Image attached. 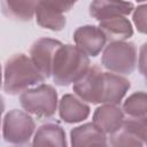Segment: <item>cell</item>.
<instances>
[{"label": "cell", "instance_id": "1", "mask_svg": "<svg viewBox=\"0 0 147 147\" xmlns=\"http://www.w3.org/2000/svg\"><path fill=\"white\" fill-rule=\"evenodd\" d=\"M131 84L129 79L113 72H103L98 65H92L87 72L72 85L75 94L84 102L93 105L121 103Z\"/></svg>", "mask_w": 147, "mask_h": 147}, {"label": "cell", "instance_id": "2", "mask_svg": "<svg viewBox=\"0 0 147 147\" xmlns=\"http://www.w3.org/2000/svg\"><path fill=\"white\" fill-rule=\"evenodd\" d=\"M45 79L30 56L20 53L9 57L5 63L2 90L9 95H17Z\"/></svg>", "mask_w": 147, "mask_h": 147}, {"label": "cell", "instance_id": "3", "mask_svg": "<svg viewBox=\"0 0 147 147\" xmlns=\"http://www.w3.org/2000/svg\"><path fill=\"white\" fill-rule=\"evenodd\" d=\"M90 69V59L76 45L63 44L56 52L52 76L59 86H69L78 82Z\"/></svg>", "mask_w": 147, "mask_h": 147}, {"label": "cell", "instance_id": "4", "mask_svg": "<svg viewBox=\"0 0 147 147\" xmlns=\"http://www.w3.org/2000/svg\"><path fill=\"white\" fill-rule=\"evenodd\" d=\"M22 108L38 118H51L57 109V92L48 84H39L20 95Z\"/></svg>", "mask_w": 147, "mask_h": 147}, {"label": "cell", "instance_id": "5", "mask_svg": "<svg viewBox=\"0 0 147 147\" xmlns=\"http://www.w3.org/2000/svg\"><path fill=\"white\" fill-rule=\"evenodd\" d=\"M101 64L109 72L130 75L137 65V47L131 41L109 42L102 53Z\"/></svg>", "mask_w": 147, "mask_h": 147}, {"label": "cell", "instance_id": "6", "mask_svg": "<svg viewBox=\"0 0 147 147\" xmlns=\"http://www.w3.org/2000/svg\"><path fill=\"white\" fill-rule=\"evenodd\" d=\"M36 130L33 118L23 110H9L2 119V138L13 145L28 144Z\"/></svg>", "mask_w": 147, "mask_h": 147}, {"label": "cell", "instance_id": "7", "mask_svg": "<svg viewBox=\"0 0 147 147\" xmlns=\"http://www.w3.org/2000/svg\"><path fill=\"white\" fill-rule=\"evenodd\" d=\"M75 2L67 1H38L36 21L38 25L52 31H61L65 26L64 13L69 11Z\"/></svg>", "mask_w": 147, "mask_h": 147}, {"label": "cell", "instance_id": "8", "mask_svg": "<svg viewBox=\"0 0 147 147\" xmlns=\"http://www.w3.org/2000/svg\"><path fill=\"white\" fill-rule=\"evenodd\" d=\"M62 45L60 40L52 38H40L32 44L30 48V59L45 78L52 76L55 55Z\"/></svg>", "mask_w": 147, "mask_h": 147}, {"label": "cell", "instance_id": "9", "mask_svg": "<svg viewBox=\"0 0 147 147\" xmlns=\"http://www.w3.org/2000/svg\"><path fill=\"white\" fill-rule=\"evenodd\" d=\"M74 41L75 45L87 56L95 57L105 48L108 40L99 26L87 24L75 30Z\"/></svg>", "mask_w": 147, "mask_h": 147}, {"label": "cell", "instance_id": "10", "mask_svg": "<svg viewBox=\"0 0 147 147\" xmlns=\"http://www.w3.org/2000/svg\"><path fill=\"white\" fill-rule=\"evenodd\" d=\"M124 121L123 109L114 105H102L98 107L92 118V123L106 134H113L121 130Z\"/></svg>", "mask_w": 147, "mask_h": 147}, {"label": "cell", "instance_id": "11", "mask_svg": "<svg viewBox=\"0 0 147 147\" xmlns=\"http://www.w3.org/2000/svg\"><path fill=\"white\" fill-rule=\"evenodd\" d=\"M71 147H105L107 136L93 123H85L74 127L70 131Z\"/></svg>", "mask_w": 147, "mask_h": 147}, {"label": "cell", "instance_id": "12", "mask_svg": "<svg viewBox=\"0 0 147 147\" xmlns=\"http://www.w3.org/2000/svg\"><path fill=\"white\" fill-rule=\"evenodd\" d=\"M90 106L75 94H64L59 101L60 118L68 123H80L90 116Z\"/></svg>", "mask_w": 147, "mask_h": 147}, {"label": "cell", "instance_id": "13", "mask_svg": "<svg viewBox=\"0 0 147 147\" xmlns=\"http://www.w3.org/2000/svg\"><path fill=\"white\" fill-rule=\"evenodd\" d=\"M133 10L134 5L129 1L95 0L90 3V15L99 22L114 17H125Z\"/></svg>", "mask_w": 147, "mask_h": 147}, {"label": "cell", "instance_id": "14", "mask_svg": "<svg viewBox=\"0 0 147 147\" xmlns=\"http://www.w3.org/2000/svg\"><path fill=\"white\" fill-rule=\"evenodd\" d=\"M33 147H68L64 129L57 123L39 126L33 136Z\"/></svg>", "mask_w": 147, "mask_h": 147}, {"label": "cell", "instance_id": "15", "mask_svg": "<svg viewBox=\"0 0 147 147\" xmlns=\"http://www.w3.org/2000/svg\"><path fill=\"white\" fill-rule=\"evenodd\" d=\"M107 37L109 42L126 41L133 36V28L126 17H114L110 20L101 21L98 25Z\"/></svg>", "mask_w": 147, "mask_h": 147}, {"label": "cell", "instance_id": "16", "mask_svg": "<svg viewBox=\"0 0 147 147\" xmlns=\"http://www.w3.org/2000/svg\"><path fill=\"white\" fill-rule=\"evenodd\" d=\"M38 1H14L5 0L1 2L3 15L17 21H30L36 16Z\"/></svg>", "mask_w": 147, "mask_h": 147}, {"label": "cell", "instance_id": "17", "mask_svg": "<svg viewBox=\"0 0 147 147\" xmlns=\"http://www.w3.org/2000/svg\"><path fill=\"white\" fill-rule=\"evenodd\" d=\"M123 111L130 117L147 116V92L138 91L130 94L123 103Z\"/></svg>", "mask_w": 147, "mask_h": 147}, {"label": "cell", "instance_id": "18", "mask_svg": "<svg viewBox=\"0 0 147 147\" xmlns=\"http://www.w3.org/2000/svg\"><path fill=\"white\" fill-rule=\"evenodd\" d=\"M109 141L111 147H142L144 146V144L138 137H136L132 132L127 131L124 127L110 134Z\"/></svg>", "mask_w": 147, "mask_h": 147}, {"label": "cell", "instance_id": "19", "mask_svg": "<svg viewBox=\"0 0 147 147\" xmlns=\"http://www.w3.org/2000/svg\"><path fill=\"white\" fill-rule=\"evenodd\" d=\"M123 127L132 132L138 137L144 145L147 146V116L141 117H130L124 121Z\"/></svg>", "mask_w": 147, "mask_h": 147}, {"label": "cell", "instance_id": "20", "mask_svg": "<svg viewBox=\"0 0 147 147\" xmlns=\"http://www.w3.org/2000/svg\"><path fill=\"white\" fill-rule=\"evenodd\" d=\"M132 21L138 32L147 34V3H141L137 8H134Z\"/></svg>", "mask_w": 147, "mask_h": 147}, {"label": "cell", "instance_id": "21", "mask_svg": "<svg viewBox=\"0 0 147 147\" xmlns=\"http://www.w3.org/2000/svg\"><path fill=\"white\" fill-rule=\"evenodd\" d=\"M138 69L139 72L144 76L145 83L147 85V41L140 46L139 57H138Z\"/></svg>", "mask_w": 147, "mask_h": 147}, {"label": "cell", "instance_id": "22", "mask_svg": "<svg viewBox=\"0 0 147 147\" xmlns=\"http://www.w3.org/2000/svg\"><path fill=\"white\" fill-rule=\"evenodd\" d=\"M13 147H33V146L28 142V144H23V145H15V146H13Z\"/></svg>", "mask_w": 147, "mask_h": 147}, {"label": "cell", "instance_id": "23", "mask_svg": "<svg viewBox=\"0 0 147 147\" xmlns=\"http://www.w3.org/2000/svg\"><path fill=\"white\" fill-rule=\"evenodd\" d=\"M105 147H109V146H105Z\"/></svg>", "mask_w": 147, "mask_h": 147}]
</instances>
